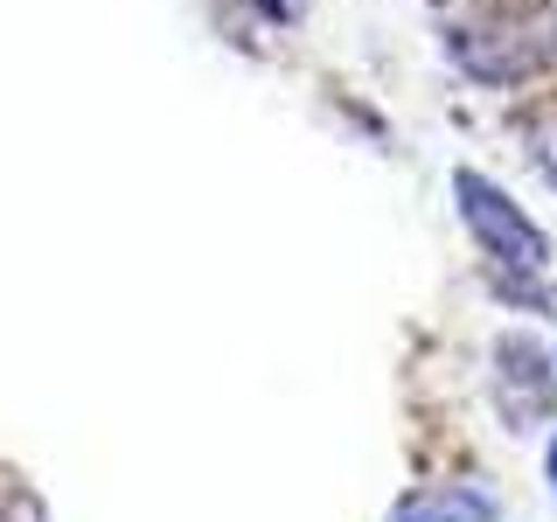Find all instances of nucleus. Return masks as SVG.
<instances>
[{
    "label": "nucleus",
    "instance_id": "nucleus-5",
    "mask_svg": "<svg viewBox=\"0 0 557 522\" xmlns=\"http://www.w3.org/2000/svg\"><path fill=\"white\" fill-rule=\"evenodd\" d=\"M530 139H536V167H544V174H550V188H557V139H550L544 126H536Z\"/></svg>",
    "mask_w": 557,
    "mask_h": 522
},
{
    "label": "nucleus",
    "instance_id": "nucleus-2",
    "mask_svg": "<svg viewBox=\"0 0 557 522\" xmlns=\"http://www.w3.org/2000/svg\"><path fill=\"white\" fill-rule=\"evenodd\" d=\"M453 202H460V223H467V237L481 244V258L487 265H502V272H544L550 265V237L536 231L522 209L502 196L487 174H474V167H460L453 174Z\"/></svg>",
    "mask_w": 557,
    "mask_h": 522
},
{
    "label": "nucleus",
    "instance_id": "nucleus-7",
    "mask_svg": "<svg viewBox=\"0 0 557 522\" xmlns=\"http://www.w3.org/2000/svg\"><path fill=\"white\" fill-rule=\"evenodd\" d=\"M550 487H557V439H550Z\"/></svg>",
    "mask_w": 557,
    "mask_h": 522
},
{
    "label": "nucleus",
    "instance_id": "nucleus-4",
    "mask_svg": "<svg viewBox=\"0 0 557 522\" xmlns=\"http://www.w3.org/2000/svg\"><path fill=\"white\" fill-rule=\"evenodd\" d=\"M391 522H495V495H481V487H467V481H440V487L405 495Z\"/></svg>",
    "mask_w": 557,
    "mask_h": 522
},
{
    "label": "nucleus",
    "instance_id": "nucleus-3",
    "mask_svg": "<svg viewBox=\"0 0 557 522\" xmlns=\"http://www.w3.org/2000/svg\"><path fill=\"white\" fill-rule=\"evenodd\" d=\"M495 383H502V411H509V425H536V418H550L557 405V370L544 362V348L522 341V335H502L495 341Z\"/></svg>",
    "mask_w": 557,
    "mask_h": 522
},
{
    "label": "nucleus",
    "instance_id": "nucleus-6",
    "mask_svg": "<svg viewBox=\"0 0 557 522\" xmlns=\"http://www.w3.org/2000/svg\"><path fill=\"white\" fill-rule=\"evenodd\" d=\"M258 14H265V22H293V8H300V0H251Z\"/></svg>",
    "mask_w": 557,
    "mask_h": 522
},
{
    "label": "nucleus",
    "instance_id": "nucleus-1",
    "mask_svg": "<svg viewBox=\"0 0 557 522\" xmlns=\"http://www.w3.org/2000/svg\"><path fill=\"white\" fill-rule=\"evenodd\" d=\"M453 63L481 84H516L536 77L557 57V22H544L536 8H516V0H481L460 28H453Z\"/></svg>",
    "mask_w": 557,
    "mask_h": 522
}]
</instances>
